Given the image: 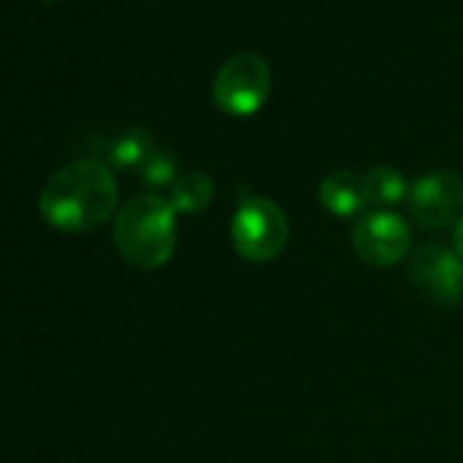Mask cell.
I'll return each instance as SVG.
<instances>
[{
	"label": "cell",
	"mask_w": 463,
	"mask_h": 463,
	"mask_svg": "<svg viewBox=\"0 0 463 463\" xmlns=\"http://www.w3.org/2000/svg\"><path fill=\"white\" fill-rule=\"evenodd\" d=\"M118 183L104 161L82 158L61 166L42 188L39 210L52 229L90 232L112 218Z\"/></svg>",
	"instance_id": "cell-1"
},
{
	"label": "cell",
	"mask_w": 463,
	"mask_h": 463,
	"mask_svg": "<svg viewBox=\"0 0 463 463\" xmlns=\"http://www.w3.org/2000/svg\"><path fill=\"white\" fill-rule=\"evenodd\" d=\"M169 199L158 194H139L128 199L112 226L118 254L137 270L164 268L177 249V221Z\"/></svg>",
	"instance_id": "cell-2"
},
{
	"label": "cell",
	"mask_w": 463,
	"mask_h": 463,
	"mask_svg": "<svg viewBox=\"0 0 463 463\" xmlns=\"http://www.w3.org/2000/svg\"><path fill=\"white\" fill-rule=\"evenodd\" d=\"M229 235L241 260L251 265H265L284 254L289 243V218L273 199L251 196L241 202V207L232 215Z\"/></svg>",
	"instance_id": "cell-3"
},
{
	"label": "cell",
	"mask_w": 463,
	"mask_h": 463,
	"mask_svg": "<svg viewBox=\"0 0 463 463\" xmlns=\"http://www.w3.org/2000/svg\"><path fill=\"white\" fill-rule=\"evenodd\" d=\"M270 96V66L257 52L232 55L215 74L213 104L232 115L249 118L257 115Z\"/></svg>",
	"instance_id": "cell-4"
},
{
	"label": "cell",
	"mask_w": 463,
	"mask_h": 463,
	"mask_svg": "<svg viewBox=\"0 0 463 463\" xmlns=\"http://www.w3.org/2000/svg\"><path fill=\"white\" fill-rule=\"evenodd\" d=\"M352 249L371 268H392L411 251V226L392 210H373L354 223Z\"/></svg>",
	"instance_id": "cell-5"
},
{
	"label": "cell",
	"mask_w": 463,
	"mask_h": 463,
	"mask_svg": "<svg viewBox=\"0 0 463 463\" xmlns=\"http://www.w3.org/2000/svg\"><path fill=\"white\" fill-rule=\"evenodd\" d=\"M409 281L430 303L455 308L463 300V260L447 246L425 243L409 260Z\"/></svg>",
	"instance_id": "cell-6"
},
{
	"label": "cell",
	"mask_w": 463,
	"mask_h": 463,
	"mask_svg": "<svg viewBox=\"0 0 463 463\" xmlns=\"http://www.w3.org/2000/svg\"><path fill=\"white\" fill-rule=\"evenodd\" d=\"M409 213L417 226L436 232L458 221L463 213V177L455 172H430L422 175L409 188Z\"/></svg>",
	"instance_id": "cell-7"
},
{
	"label": "cell",
	"mask_w": 463,
	"mask_h": 463,
	"mask_svg": "<svg viewBox=\"0 0 463 463\" xmlns=\"http://www.w3.org/2000/svg\"><path fill=\"white\" fill-rule=\"evenodd\" d=\"M319 204L330 215H335V218H352V215H357L368 204L365 185H363V175L349 172V169H341V172L327 175L319 183Z\"/></svg>",
	"instance_id": "cell-8"
},
{
	"label": "cell",
	"mask_w": 463,
	"mask_h": 463,
	"mask_svg": "<svg viewBox=\"0 0 463 463\" xmlns=\"http://www.w3.org/2000/svg\"><path fill=\"white\" fill-rule=\"evenodd\" d=\"M363 185H365V199L368 204H376L382 210L401 204L409 196V185L403 180V175L392 166H373L363 175Z\"/></svg>",
	"instance_id": "cell-9"
},
{
	"label": "cell",
	"mask_w": 463,
	"mask_h": 463,
	"mask_svg": "<svg viewBox=\"0 0 463 463\" xmlns=\"http://www.w3.org/2000/svg\"><path fill=\"white\" fill-rule=\"evenodd\" d=\"M213 194H215V185L207 172H185L172 185L169 202L177 213H202L210 207Z\"/></svg>",
	"instance_id": "cell-10"
},
{
	"label": "cell",
	"mask_w": 463,
	"mask_h": 463,
	"mask_svg": "<svg viewBox=\"0 0 463 463\" xmlns=\"http://www.w3.org/2000/svg\"><path fill=\"white\" fill-rule=\"evenodd\" d=\"M156 153L153 137L145 128H131L120 134L109 147V164L118 169H142V164Z\"/></svg>",
	"instance_id": "cell-11"
},
{
	"label": "cell",
	"mask_w": 463,
	"mask_h": 463,
	"mask_svg": "<svg viewBox=\"0 0 463 463\" xmlns=\"http://www.w3.org/2000/svg\"><path fill=\"white\" fill-rule=\"evenodd\" d=\"M139 180L147 185V188H172L177 183V164L169 153L164 150H156L139 169Z\"/></svg>",
	"instance_id": "cell-12"
},
{
	"label": "cell",
	"mask_w": 463,
	"mask_h": 463,
	"mask_svg": "<svg viewBox=\"0 0 463 463\" xmlns=\"http://www.w3.org/2000/svg\"><path fill=\"white\" fill-rule=\"evenodd\" d=\"M452 243H455V254L463 260V215H460V221H458V226L452 232Z\"/></svg>",
	"instance_id": "cell-13"
},
{
	"label": "cell",
	"mask_w": 463,
	"mask_h": 463,
	"mask_svg": "<svg viewBox=\"0 0 463 463\" xmlns=\"http://www.w3.org/2000/svg\"><path fill=\"white\" fill-rule=\"evenodd\" d=\"M42 4H58V0H42Z\"/></svg>",
	"instance_id": "cell-14"
}]
</instances>
